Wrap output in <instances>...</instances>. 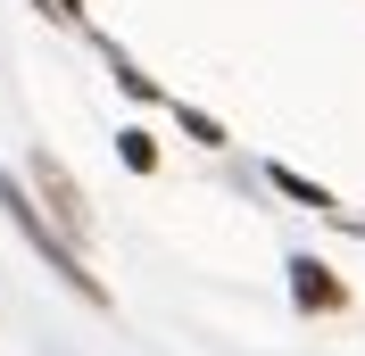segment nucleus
<instances>
[{
	"label": "nucleus",
	"instance_id": "1",
	"mask_svg": "<svg viewBox=\"0 0 365 356\" xmlns=\"http://www.w3.org/2000/svg\"><path fill=\"white\" fill-rule=\"evenodd\" d=\"M0 207H9V224H17L25 241L42 248V266L58 273V282H67V290H83L91 307H108V290H100V282L83 273V257H75V241H67V232H58V224H50V216H42L34 199H25V182H17V174H0Z\"/></svg>",
	"mask_w": 365,
	"mask_h": 356
},
{
	"label": "nucleus",
	"instance_id": "2",
	"mask_svg": "<svg viewBox=\"0 0 365 356\" xmlns=\"http://www.w3.org/2000/svg\"><path fill=\"white\" fill-rule=\"evenodd\" d=\"M34 191H42V216L67 232V241H83L91 232V207H83V191H75V174L58 166L50 150H34Z\"/></svg>",
	"mask_w": 365,
	"mask_h": 356
},
{
	"label": "nucleus",
	"instance_id": "3",
	"mask_svg": "<svg viewBox=\"0 0 365 356\" xmlns=\"http://www.w3.org/2000/svg\"><path fill=\"white\" fill-rule=\"evenodd\" d=\"M291 298H299V315H341L349 307V282L324 257H291Z\"/></svg>",
	"mask_w": 365,
	"mask_h": 356
},
{
	"label": "nucleus",
	"instance_id": "4",
	"mask_svg": "<svg viewBox=\"0 0 365 356\" xmlns=\"http://www.w3.org/2000/svg\"><path fill=\"white\" fill-rule=\"evenodd\" d=\"M266 182H274V191H282V199H299V207H316V216H332V224H341V232H365V216H349V207L332 199V191H324V182H307V174H291V166H266Z\"/></svg>",
	"mask_w": 365,
	"mask_h": 356
},
{
	"label": "nucleus",
	"instance_id": "5",
	"mask_svg": "<svg viewBox=\"0 0 365 356\" xmlns=\"http://www.w3.org/2000/svg\"><path fill=\"white\" fill-rule=\"evenodd\" d=\"M116 157H125L133 174H150V166H158V141L141 133V125H125V133H116Z\"/></svg>",
	"mask_w": 365,
	"mask_h": 356
},
{
	"label": "nucleus",
	"instance_id": "6",
	"mask_svg": "<svg viewBox=\"0 0 365 356\" xmlns=\"http://www.w3.org/2000/svg\"><path fill=\"white\" fill-rule=\"evenodd\" d=\"M108 67H116V91H125V100H158V75H141L133 58H116V50H108Z\"/></svg>",
	"mask_w": 365,
	"mask_h": 356
},
{
	"label": "nucleus",
	"instance_id": "7",
	"mask_svg": "<svg viewBox=\"0 0 365 356\" xmlns=\"http://www.w3.org/2000/svg\"><path fill=\"white\" fill-rule=\"evenodd\" d=\"M175 125L191 141H200V150H225V125H216V116H200V108H175Z\"/></svg>",
	"mask_w": 365,
	"mask_h": 356
},
{
	"label": "nucleus",
	"instance_id": "8",
	"mask_svg": "<svg viewBox=\"0 0 365 356\" xmlns=\"http://www.w3.org/2000/svg\"><path fill=\"white\" fill-rule=\"evenodd\" d=\"M42 17H58V25H83V0H42Z\"/></svg>",
	"mask_w": 365,
	"mask_h": 356
}]
</instances>
